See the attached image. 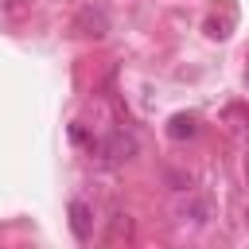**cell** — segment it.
<instances>
[{"instance_id": "1", "label": "cell", "mask_w": 249, "mask_h": 249, "mask_svg": "<svg viewBox=\"0 0 249 249\" xmlns=\"http://www.w3.org/2000/svg\"><path fill=\"white\" fill-rule=\"evenodd\" d=\"M70 226H74V233H78V241H86L89 237V210H86V202H70Z\"/></svg>"}, {"instance_id": "2", "label": "cell", "mask_w": 249, "mask_h": 249, "mask_svg": "<svg viewBox=\"0 0 249 249\" xmlns=\"http://www.w3.org/2000/svg\"><path fill=\"white\" fill-rule=\"evenodd\" d=\"M191 132H195V121L191 117H175L171 121V136H191Z\"/></svg>"}, {"instance_id": "3", "label": "cell", "mask_w": 249, "mask_h": 249, "mask_svg": "<svg viewBox=\"0 0 249 249\" xmlns=\"http://www.w3.org/2000/svg\"><path fill=\"white\" fill-rule=\"evenodd\" d=\"M245 179H249V163H245Z\"/></svg>"}, {"instance_id": "4", "label": "cell", "mask_w": 249, "mask_h": 249, "mask_svg": "<svg viewBox=\"0 0 249 249\" xmlns=\"http://www.w3.org/2000/svg\"><path fill=\"white\" fill-rule=\"evenodd\" d=\"M245 222H249V210H245Z\"/></svg>"}]
</instances>
